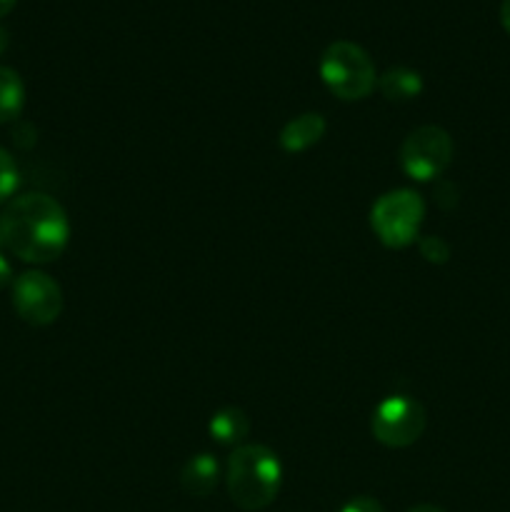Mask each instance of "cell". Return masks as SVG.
Returning a JSON list of instances; mask_svg holds the SVG:
<instances>
[{
  "label": "cell",
  "mask_w": 510,
  "mask_h": 512,
  "mask_svg": "<svg viewBox=\"0 0 510 512\" xmlns=\"http://www.w3.org/2000/svg\"><path fill=\"white\" fill-rule=\"evenodd\" d=\"M0 218H3V245L25 263H53L68 245V215L58 200L45 193L18 195L10 200Z\"/></svg>",
  "instance_id": "obj_1"
},
{
  "label": "cell",
  "mask_w": 510,
  "mask_h": 512,
  "mask_svg": "<svg viewBox=\"0 0 510 512\" xmlns=\"http://www.w3.org/2000/svg\"><path fill=\"white\" fill-rule=\"evenodd\" d=\"M280 483H283V465L270 448L248 443L230 453L225 485L230 500L240 510L268 508L278 495Z\"/></svg>",
  "instance_id": "obj_2"
},
{
  "label": "cell",
  "mask_w": 510,
  "mask_h": 512,
  "mask_svg": "<svg viewBox=\"0 0 510 512\" xmlns=\"http://www.w3.org/2000/svg\"><path fill=\"white\" fill-rule=\"evenodd\" d=\"M320 78L335 98L345 103L368 98L378 85L370 55L350 40H335L320 55Z\"/></svg>",
  "instance_id": "obj_3"
},
{
  "label": "cell",
  "mask_w": 510,
  "mask_h": 512,
  "mask_svg": "<svg viewBox=\"0 0 510 512\" xmlns=\"http://www.w3.org/2000/svg\"><path fill=\"white\" fill-rule=\"evenodd\" d=\"M425 218V203L415 190L400 188L380 195L370 210V225L385 248H408L415 243Z\"/></svg>",
  "instance_id": "obj_4"
},
{
  "label": "cell",
  "mask_w": 510,
  "mask_h": 512,
  "mask_svg": "<svg viewBox=\"0 0 510 512\" xmlns=\"http://www.w3.org/2000/svg\"><path fill=\"white\" fill-rule=\"evenodd\" d=\"M453 163V138L438 125H423L413 130L400 145V165L405 175L418 183L440 178Z\"/></svg>",
  "instance_id": "obj_5"
},
{
  "label": "cell",
  "mask_w": 510,
  "mask_h": 512,
  "mask_svg": "<svg viewBox=\"0 0 510 512\" xmlns=\"http://www.w3.org/2000/svg\"><path fill=\"white\" fill-rule=\"evenodd\" d=\"M370 433L385 448H408L425 433V408L408 395H388L370 418Z\"/></svg>",
  "instance_id": "obj_6"
},
{
  "label": "cell",
  "mask_w": 510,
  "mask_h": 512,
  "mask_svg": "<svg viewBox=\"0 0 510 512\" xmlns=\"http://www.w3.org/2000/svg\"><path fill=\"white\" fill-rule=\"evenodd\" d=\"M13 308L25 323L50 325L63 313V290L43 270H28L13 280Z\"/></svg>",
  "instance_id": "obj_7"
},
{
  "label": "cell",
  "mask_w": 510,
  "mask_h": 512,
  "mask_svg": "<svg viewBox=\"0 0 510 512\" xmlns=\"http://www.w3.org/2000/svg\"><path fill=\"white\" fill-rule=\"evenodd\" d=\"M325 130H328V123H325V118L320 113L295 115L280 130L278 143L285 153H303V150L313 148V145H318L323 140Z\"/></svg>",
  "instance_id": "obj_8"
},
{
  "label": "cell",
  "mask_w": 510,
  "mask_h": 512,
  "mask_svg": "<svg viewBox=\"0 0 510 512\" xmlns=\"http://www.w3.org/2000/svg\"><path fill=\"white\" fill-rule=\"evenodd\" d=\"M220 480V463L210 453L193 455L180 470V488L190 498H208Z\"/></svg>",
  "instance_id": "obj_9"
},
{
  "label": "cell",
  "mask_w": 510,
  "mask_h": 512,
  "mask_svg": "<svg viewBox=\"0 0 510 512\" xmlns=\"http://www.w3.org/2000/svg\"><path fill=\"white\" fill-rule=\"evenodd\" d=\"M208 433L218 445L240 448L250 435V420L240 408H223L210 418Z\"/></svg>",
  "instance_id": "obj_10"
},
{
  "label": "cell",
  "mask_w": 510,
  "mask_h": 512,
  "mask_svg": "<svg viewBox=\"0 0 510 512\" xmlns=\"http://www.w3.org/2000/svg\"><path fill=\"white\" fill-rule=\"evenodd\" d=\"M378 88L393 103H410L423 93V78L415 70L398 65V68H390L380 75Z\"/></svg>",
  "instance_id": "obj_11"
},
{
  "label": "cell",
  "mask_w": 510,
  "mask_h": 512,
  "mask_svg": "<svg viewBox=\"0 0 510 512\" xmlns=\"http://www.w3.org/2000/svg\"><path fill=\"white\" fill-rule=\"evenodd\" d=\"M25 105V85L13 68H0V123L20 118Z\"/></svg>",
  "instance_id": "obj_12"
},
{
  "label": "cell",
  "mask_w": 510,
  "mask_h": 512,
  "mask_svg": "<svg viewBox=\"0 0 510 512\" xmlns=\"http://www.w3.org/2000/svg\"><path fill=\"white\" fill-rule=\"evenodd\" d=\"M18 183H20V173L13 155H10L8 150L0 148V203L13 198V193L18 190Z\"/></svg>",
  "instance_id": "obj_13"
},
{
  "label": "cell",
  "mask_w": 510,
  "mask_h": 512,
  "mask_svg": "<svg viewBox=\"0 0 510 512\" xmlns=\"http://www.w3.org/2000/svg\"><path fill=\"white\" fill-rule=\"evenodd\" d=\"M418 250H420V255H423V258L433 265L448 263V258H450L448 243H445L443 238H438V235H430V238L420 240Z\"/></svg>",
  "instance_id": "obj_14"
},
{
  "label": "cell",
  "mask_w": 510,
  "mask_h": 512,
  "mask_svg": "<svg viewBox=\"0 0 510 512\" xmlns=\"http://www.w3.org/2000/svg\"><path fill=\"white\" fill-rule=\"evenodd\" d=\"M340 512H385V510L383 505H380L375 498H370V495H358V498L348 500V503L340 508Z\"/></svg>",
  "instance_id": "obj_15"
},
{
  "label": "cell",
  "mask_w": 510,
  "mask_h": 512,
  "mask_svg": "<svg viewBox=\"0 0 510 512\" xmlns=\"http://www.w3.org/2000/svg\"><path fill=\"white\" fill-rule=\"evenodd\" d=\"M10 283H13V268H10L8 258L0 253V290H3L5 285H10Z\"/></svg>",
  "instance_id": "obj_16"
},
{
  "label": "cell",
  "mask_w": 510,
  "mask_h": 512,
  "mask_svg": "<svg viewBox=\"0 0 510 512\" xmlns=\"http://www.w3.org/2000/svg\"><path fill=\"white\" fill-rule=\"evenodd\" d=\"M500 23L510 33V0H503V5H500Z\"/></svg>",
  "instance_id": "obj_17"
},
{
  "label": "cell",
  "mask_w": 510,
  "mask_h": 512,
  "mask_svg": "<svg viewBox=\"0 0 510 512\" xmlns=\"http://www.w3.org/2000/svg\"><path fill=\"white\" fill-rule=\"evenodd\" d=\"M15 3H18V0H0V18H3V15H8L10 10L15 8Z\"/></svg>",
  "instance_id": "obj_18"
},
{
  "label": "cell",
  "mask_w": 510,
  "mask_h": 512,
  "mask_svg": "<svg viewBox=\"0 0 510 512\" xmlns=\"http://www.w3.org/2000/svg\"><path fill=\"white\" fill-rule=\"evenodd\" d=\"M408 512H445V510L438 508V505H415V508H410Z\"/></svg>",
  "instance_id": "obj_19"
},
{
  "label": "cell",
  "mask_w": 510,
  "mask_h": 512,
  "mask_svg": "<svg viewBox=\"0 0 510 512\" xmlns=\"http://www.w3.org/2000/svg\"><path fill=\"white\" fill-rule=\"evenodd\" d=\"M5 48H8V33H5V28L0 25V53H3Z\"/></svg>",
  "instance_id": "obj_20"
},
{
  "label": "cell",
  "mask_w": 510,
  "mask_h": 512,
  "mask_svg": "<svg viewBox=\"0 0 510 512\" xmlns=\"http://www.w3.org/2000/svg\"><path fill=\"white\" fill-rule=\"evenodd\" d=\"M0 245H3V218H0Z\"/></svg>",
  "instance_id": "obj_21"
}]
</instances>
